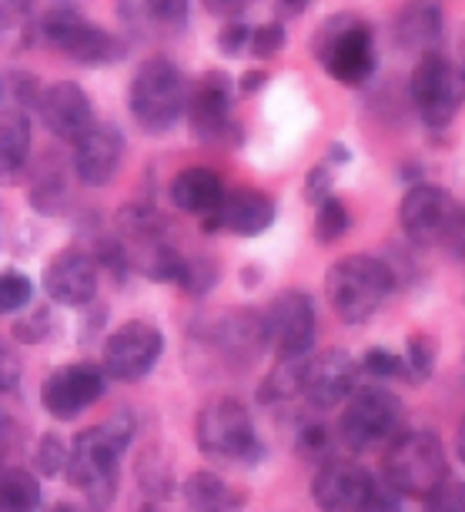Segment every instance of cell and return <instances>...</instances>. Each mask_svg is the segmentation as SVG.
<instances>
[{"instance_id":"obj_50","label":"cell","mask_w":465,"mask_h":512,"mask_svg":"<svg viewBox=\"0 0 465 512\" xmlns=\"http://www.w3.org/2000/svg\"><path fill=\"white\" fill-rule=\"evenodd\" d=\"M7 425H0V469H4V456H7Z\"/></svg>"},{"instance_id":"obj_25","label":"cell","mask_w":465,"mask_h":512,"mask_svg":"<svg viewBox=\"0 0 465 512\" xmlns=\"http://www.w3.org/2000/svg\"><path fill=\"white\" fill-rule=\"evenodd\" d=\"M31 158V118L21 104L0 111V181L14 178Z\"/></svg>"},{"instance_id":"obj_31","label":"cell","mask_w":465,"mask_h":512,"mask_svg":"<svg viewBox=\"0 0 465 512\" xmlns=\"http://www.w3.org/2000/svg\"><path fill=\"white\" fill-rule=\"evenodd\" d=\"M432 369H435V342L422 332L409 335L405 355H402V379L409 385H422V382H429Z\"/></svg>"},{"instance_id":"obj_39","label":"cell","mask_w":465,"mask_h":512,"mask_svg":"<svg viewBox=\"0 0 465 512\" xmlns=\"http://www.w3.org/2000/svg\"><path fill=\"white\" fill-rule=\"evenodd\" d=\"M215 262L211 258H198V262H188V268H184V278H181V285L188 295H205L211 285H215Z\"/></svg>"},{"instance_id":"obj_15","label":"cell","mask_w":465,"mask_h":512,"mask_svg":"<svg viewBox=\"0 0 465 512\" xmlns=\"http://www.w3.org/2000/svg\"><path fill=\"white\" fill-rule=\"evenodd\" d=\"M375 489V479L358 459L332 456L318 466L312 479V499L322 512H362Z\"/></svg>"},{"instance_id":"obj_36","label":"cell","mask_w":465,"mask_h":512,"mask_svg":"<svg viewBox=\"0 0 465 512\" xmlns=\"http://www.w3.org/2000/svg\"><path fill=\"white\" fill-rule=\"evenodd\" d=\"M422 512H465V482L445 479L432 496H425Z\"/></svg>"},{"instance_id":"obj_13","label":"cell","mask_w":465,"mask_h":512,"mask_svg":"<svg viewBox=\"0 0 465 512\" xmlns=\"http://www.w3.org/2000/svg\"><path fill=\"white\" fill-rule=\"evenodd\" d=\"M104 379H108V375L94 362L61 365V369H54L41 382L44 412L57 422H74L77 415L87 412L104 395V385H108Z\"/></svg>"},{"instance_id":"obj_38","label":"cell","mask_w":465,"mask_h":512,"mask_svg":"<svg viewBox=\"0 0 465 512\" xmlns=\"http://www.w3.org/2000/svg\"><path fill=\"white\" fill-rule=\"evenodd\" d=\"M288 44V34H285V27L282 24H261L251 31V41H248V54H255V57H275L282 47Z\"/></svg>"},{"instance_id":"obj_23","label":"cell","mask_w":465,"mask_h":512,"mask_svg":"<svg viewBox=\"0 0 465 512\" xmlns=\"http://www.w3.org/2000/svg\"><path fill=\"white\" fill-rule=\"evenodd\" d=\"M171 205L195 218H211L225 201V185L211 168H184L171 178Z\"/></svg>"},{"instance_id":"obj_17","label":"cell","mask_w":465,"mask_h":512,"mask_svg":"<svg viewBox=\"0 0 465 512\" xmlns=\"http://www.w3.org/2000/svg\"><path fill=\"white\" fill-rule=\"evenodd\" d=\"M452 198L445 195L442 188L425 185V181H415L405 191L402 205H399V225L402 235L415 241V245H432V241H442L445 225L452 218Z\"/></svg>"},{"instance_id":"obj_5","label":"cell","mask_w":465,"mask_h":512,"mask_svg":"<svg viewBox=\"0 0 465 512\" xmlns=\"http://www.w3.org/2000/svg\"><path fill=\"white\" fill-rule=\"evenodd\" d=\"M315 57L345 88H362L375 74V37L372 27L355 14H335L318 27Z\"/></svg>"},{"instance_id":"obj_34","label":"cell","mask_w":465,"mask_h":512,"mask_svg":"<svg viewBox=\"0 0 465 512\" xmlns=\"http://www.w3.org/2000/svg\"><path fill=\"white\" fill-rule=\"evenodd\" d=\"M34 282L21 272H4L0 275V315H17L21 308L31 305Z\"/></svg>"},{"instance_id":"obj_21","label":"cell","mask_w":465,"mask_h":512,"mask_svg":"<svg viewBox=\"0 0 465 512\" xmlns=\"http://www.w3.org/2000/svg\"><path fill=\"white\" fill-rule=\"evenodd\" d=\"M278 208L265 191H255V188H241V191H225V201L221 208L215 211L211 218H205V228H221V231H231V235H241V238H255L261 231L271 228L275 221Z\"/></svg>"},{"instance_id":"obj_14","label":"cell","mask_w":465,"mask_h":512,"mask_svg":"<svg viewBox=\"0 0 465 512\" xmlns=\"http://www.w3.org/2000/svg\"><path fill=\"white\" fill-rule=\"evenodd\" d=\"M358 362L345 349H328L308 355L302 362V389L298 399H305L312 409H335L358 389Z\"/></svg>"},{"instance_id":"obj_41","label":"cell","mask_w":465,"mask_h":512,"mask_svg":"<svg viewBox=\"0 0 465 512\" xmlns=\"http://www.w3.org/2000/svg\"><path fill=\"white\" fill-rule=\"evenodd\" d=\"M51 315L44 312V308H37V312H31L27 318H21V322H14V338L24 345H34V342H44L47 335H51Z\"/></svg>"},{"instance_id":"obj_27","label":"cell","mask_w":465,"mask_h":512,"mask_svg":"<svg viewBox=\"0 0 465 512\" xmlns=\"http://www.w3.org/2000/svg\"><path fill=\"white\" fill-rule=\"evenodd\" d=\"M41 482L31 469H0V512H41Z\"/></svg>"},{"instance_id":"obj_28","label":"cell","mask_w":465,"mask_h":512,"mask_svg":"<svg viewBox=\"0 0 465 512\" xmlns=\"http://www.w3.org/2000/svg\"><path fill=\"white\" fill-rule=\"evenodd\" d=\"M335 432L332 425H325L322 419H298L292 432V449L302 462H318L335 456Z\"/></svg>"},{"instance_id":"obj_43","label":"cell","mask_w":465,"mask_h":512,"mask_svg":"<svg viewBox=\"0 0 465 512\" xmlns=\"http://www.w3.org/2000/svg\"><path fill=\"white\" fill-rule=\"evenodd\" d=\"M442 245L452 251L459 262H465V208H455L449 225H445V235H442Z\"/></svg>"},{"instance_id":"obj_3","label":"cell","mask_w":465,"mask_h":512,"mask_svg":"<svg viewBox=\"0 0 465 512\" xmlns=\"http://www.w3.org/2000/svg\"><path fill=\"white\" fill-rule=\"evenodd\" d=\"M385 486L402 499H425L449 479L442 439L429 429H409L395 436L382 459Z\"/></svg>"},{"instance_id":"obj_30","label":"cell","mask_w":465,"mask_h":512,"mask_svg":"<svg viewBox=\"0 0 465 512\" xmlns=\"http://www.w3.org/2000/svg\"><path fill=\"white\" fill-rule=\"evenodd\" d=\"M302 362L305 359H288V362H278L275 372L261 382L258 389V399L265 405H282V402H292L298 399V389H302Z\"/></svg>"},{"instance_id":"obj_2","label":"cell","mask_w":465,"mask_h":512,"mask_svg":"<svg viewBox=\"0 0 465 512\" xmlns=\"http://www.w3.org/2000/svg\"><path fill=\"white\" fill-rule=\"evenodd\" d=\"M392 288V268L375 255H345L325 275L328 305L345 325H365L385 305Z\"/></svg>"},{"instance_id":"obj_42","label":"cell","mask_w":465,"mask_h":512,"mask_svg":"<svg viewBox=\"0 0 465 512\" xmlns=\"http://www.w3.org/2000/svg\"><path fill=\"white\" fill-rule=\"evenodd\" d=\"M248 41H251L248 24H228L225 31L218 34V51L228 57H241V54H248Z\"/></svg>"},{"instance_id":"obj_6","label":"cell","mask_w":465,"mask_h":512,"mask_svg":"<svg viewBox=\"0 0 465 512\" xmlns=\"http://www.w3.org/2000/svg\"><path fill=\"white\" fill-rule=\"evenodd\" d=\"M402 429V402L399 395L382 389V385H365L355 389L345 399L342 419H338V442L362 456V452H375L399 436Z\"/></svg>"},{"instance_id":"obj_45","label":"cell","mask_w":465,"mask_h":512,"mask_svg":"<svg viewBox=\"0 0 465 512\" xmlns=\"http://www.w3.org/2000/svg\"><path fill=\"white\" fill-rule=\"evenodd\" d=\"M362 512H405V509H402V496H399V492H392L389 486L382 489L379 482H375L372 496H368Z\"/></svg>"},{"instance_id":"obj_24","label":"cell","mask_w":465,"mask_h":512,"mask_svg":"<svg viewBox=\"0 0 465 512\" xmlns=\"http://www.w3.org/2000/svg\"><path fill=\"white\" fill-rule=\"evenodd\" d=\"M118 11L144 34L168 37L188 24V0H118Z\"/></svg>"},{"instance_id":"obj_29","label":"cell","mask_w":465,"mask_h":512,"mask_svg":"<svg viewBox=\"0 0 465 512\" xmlns=\"http://www.w3.org/2000/svg\"><path fill=\"white\" fill-rule=\"evenodd\" d=\"M138 482H141L144 496H151L154 502L168 499L174 492V466L161 452V446L144 449V456L138 459Z\"/></svg>"},{"instance_id":"obj_53","label":"cell","mask_w":465,"mask_h":512,"mask_svg":"<svg viewBox=\"0 0 465 512\" xmlns=\"http://www.w3.org/2000/svg\"><path fill=\"white\" fill-rule=\"evenodd\" d=\"M0 94H4V88H0Z\"/></svg>"},{"instance_id":"obj_22","label":"cell","mask_w":465,"mask_h":512,"mask_svg":"<svg viewBox=\"0 0 465 512\" xmlns=\"http://www.w3.org/2000/svg\"><path fill=\"white\" fill-rule=\"evenodd\" d=\"M442 0H405L395 14L392 24V41L402 54H429L442 41Z\"/></svg>"},{"instance_id":"obj_47","label":"cell","mask_w":465,"mask_h":512,"mask_svg":"<svg viewBox=\"0 0 465 512\" xmlns=\"http://www.w3.org/2000/svg\"><path fill=\"white\" fill-rule=\"evenodd\" d=\"M265 81H268L265 71H248L245 77H241V91H245V94L261 91V88H265Z\"/></svg>"},{"instance_id":"obj_12","label":"cell","mask_w":465,"mask_h":512,"mask_svg":"<svg viewBox=\"0 0 465 512\" xmlns=\"http://www.w3.org/2000/svg\"><path fill=\"white\" fill-rule=\"evenodd\" d=\"M261 318H265L268 349L278 355V362L308 359L312 355L318 335V315L308 292H298V288L282 292L261 312Z\"/></svg>"},{"instance_id":"obj_26","label":"cell","mask_w":465,"mask_h":512,"mask_svg":"<svg viewBox=\"0 0 465 512\" xmlns=\"http://www.w3.org/2000/svg\"><path fill=\"white\" fill-rule=\"evenodd\" d=\"M184 506L188 512H235L241 509V496L215 472H191L184 479Z\"/></svg>"},{"instance_id":"obj_4","label":"cell","mask_w":465,"mask_h":512,"mask_svg":"<svg viewBox=\"0 0 465 512\" xmlns=\"http://www.w3.org/2000/svg\"><path fill=\"white\" fill-rule=\"evenodd\" d=\"M195 442L208 459L225 466H251L265 456L251 412L238 399H215L198 412Z\"/></svg>"},{"instance_id":"obj_40","label":"cell","mask_w":465,"mask_h":512,"mask_svg":"<svg viewBox=\"0 0 465 512\" xmlns=\"http://www.w3.org/2000/svg\"><path fill=\"white\" fill-rule=\"evenodd\" d=\"M21 375H24L21 355L14 352V345L0 342V399H4V395H11V392H17V385H21Z\"/></svg>"},{"instance_id":"obj_51","label":"cell","mask_w":465,"mask_h":512,"mask_svg":"<svg viewBox=\"0 0 465 512\" xmlns=\"http://www.w3.org/2000/svg\"><path fill=\"white\" fill-rule=\"evenodd\" d=\"M47 512H81V509L71 506V502H57V506H54V509H47Z\"/></svg>"},{"instance_id":"obj_1","label":"cell","mask_w":465,"mask_h":512,"mask_svg":"<svg viewBox=\"0 0 465 512\" xmlns=\"http://www.w3.org/2000/svg\"><path fill=\"white\" fill-rule=\"evenodd\" d=\"M138 419L131 412H114L91 429H81L67 442V482L81 492L91 509H108L118 496L121 459L128 452Z\"/></svg>"},{"instance_id":"obj_33","label":"cell","mask_w":465,"mask_h":512,"mask_svg":"<svg viewBox=\"0 0 465 512\" xmlns=\"http://www.w3.org/2000/svg\"><path fill=\"white\" fill-rule=\"evenodd\" d=\"M34 469L41 472L44 479H54L61 476L67 469V442L57 436V432H44L37 439V449H34Z\"/></svg>"},{"instance_id":"obj_18","label":"cell","mask_w":465,"mask_h":512,"mask_svg":"<svg viewBox=\"0 0 465 512\" xmlns=\"http://www.w3.org/2000/svg\"><path fill=\"white\" fill-rule=\"evenodd\" d=\"M37 111H41L44 128L61 141H77L94 124L91 98L81 84L54 81L37 94Z\"/></svg>"},{"instance_id":"obj_7","label":"cell","mask_w":465,"mask_h":512,"mask_svg":"<svg viewBox=\"0 0 465 512\" xmlns=\"http://www.w3.org/2000/svg\"><path fill=\"white\" fill-rule=\"evenodd\" d=\"M131 118L138 121V128L148 134L171 131L188 104V91H184V77L168 57H151L138 67L131 81Z\"/></svg>"},{"instance_id":"obj_44","label":"cell","mask_w":465,"mask_h":512,"mask_svg":"<svg viewBox=\"0 0 465 512\" xmlns=\"http://www.w3.org/2000/svg\"><path fill=\"white\" fill-rule=\"evenodd\" d=\"M305 198L312 201L315 208L332 198V171H328L325 164L312 168V175H308V181H305Z\"/></svg>"},{"instance_id":"obj_9","label":"cell","mask_w":465,"mask_h":512,"mask_svg":"<svg viewBox=\"0 0 465 512\" xmlns=\"http://www.w3.org/2000/svg\"><path fill=\"white\" fill-rule=\"evenodd\" d=\"M37 37H41L44 47L84 67H104L124 57V44L118 37L71 11V7H57V11L44 14L41 24H37Z\"/></svg>"},{"instance_id":"obj_8","label":"cell","mask_w":465,"mask_h":512,"mask_svg":"<svg viewBox=\"0 0 465 512\" xmlns=\"http://www.w3.org/2000/svg\"><path fill=\"white\" fill-rule=\"evenodd\" d=\"M198 345L211 352L221 369L245 372L258 362V355L268 349L265 318L251 308H225V312L201 318L195 325Z\"/></svg>"},{"instance_id":"obj_46","label":"cell","mask_w":465,"mask_h":512,"mask_svg":"<svg viewBox=\"0 0 465 512\" xmlns=\"http://www.w3.org/2000/svg\"><path fill=\"white\" fill-rule=\"evenodd\" d=\"M248 4H251V0H205L208 11H211V14H218V17H231V14L245 11Z\"/></svg>"},{"instance_id":"obj_32","label":"cell","mask_w":465,"mask_h":512,"mask_svg":"<svg viewBox=\"0 0 465 512\" xmlns=\"http://www.w3.org/2000/svg\"><path fill=\"white\" fill-rule=\"evenodd\" d=\"M352 225V215H348V208L342 205L338 198H328L318 205V215H315V238L318 245H332L338 241Z\"/></svg>"},{"instance_id":"obj_49","label":"cell","mask_w":465,"mask_h":512,"mask_svg":"<svg viewBox=\"0 0 465 512\" xmlns=\"http://www.w3.org/2000/svg\"><path fill=\"white\" fill-rule=\"evenodd\" d=\"M282 4H285V7H288V11H292V14H298V11H305V7L312 4V0H282Z\"/></svg>"},{"instance_id":"obj_10","label":"cell","mask_w":465,"mask_h":512,"mask_svg":"<svg viewBox=\"0 0 465 512\" xmlns=\"http://www.w3.org/2000/svg\"><path fill=\"white\" fill-rule=\"evenodd\" d=\"M409 98L432 131H442L465 104V64L442 54H422L409 81Z\"/></svg>"},{"instance_id":"obj_37","label":"cell","mask_w":465,"mask_h":512,"mask_svg":"<svg viewBox=\"0 0 465 512\" xmlns=\"http://www.w3.org/2000/svg\"><path fill=\"white\" fill-rule=\"evenodd\" d=\"M34 208H41L44 215H54L64 205V178L61 175H37L31 191Z\"/></svg>"},{"instance_id":"obj_48","label":"cell","mask_w":465,"mask_h":512,"mask_svg":"<svg viewBox=\"0 0 465 512\" xmlns=\"http://www.w3.org/2000/svg\"><path fill=\"white\" fill-rule=\"evenodd\" d=\"M455 452H459V459L465 462V415L459 419V432H455Z\"/></svg>"},{"instance_id":"obj_11","label":"cell","mask_w":465,"mask_h":512,"mask_svg":"<svg viewBox=\"0 0 465 512\" xmlns=\"http://www.w3.org/2000/svg\"><path fill=\"white\" fill-rule=\"evenodd\" d=\"M161 352H164L161 328L154 322H144V318H131V322L118 325L104 338L101 369L114 382L134 385L148 379L151 369L161 359Z\"/></svg>"},{"instance_id":"obj_20","label":"cell","mask_w":465,"mask_h":512,"mask_svg":"<svg viewBox=\"0 0 465 512\" xmlns=\"http://www.w3.org/2000/svg\"><path fill=\"white\" fill-rule=\"evenodd\" d=\"M231 101H235L231 77L221 74V71H208L195 84V91L188 94V104H184L191 134L201 141L225 138L228 124H231Z\"/></svg>"},{"instance_id":"obj_35","label":"cell","mask_w":465,"mask_h":512,"mask_svg":"<svg viewBox=\"0 0 465 512\" xmlns=\"http://www.w3.org/2000/svg\"><path fill=\"white\" fill-rule=\"evenodd\" d=\"M358 369L365 375L379 382H392V379H402V355H395L389 349H368L365 359L358 362Z\"/></svg>"},{"instance_id":"obj_52","label":"cell","mask_w":465,"mask_h":512,"mask_svg":"<svg viewBox=\"0 0 465 512\" xmlns=\"http://www.w3.org/2000/svg\"><path fill=\"white\" fill-rule=\"evenodd\" d=\"M141 512H158V509H154V506H148V509H141Z\"/></svg>"},{"instance_id":"obj_19","label":"cell","mask_w":465,"mask_h":512,"mask_svg":"<svg viewBox=\"0 0 465 512\" xmlns=\"http://www.w3.org/2000/svg\"><path fill=\"white\" fill-rule=\"evenodd\" d=\"M124 138L114 124H91L74 141V175L87 188H104L121 171Z\"/></svg>"},{"instance_id":"obj_16","label":"cell","mask_w":465,"mask_h":512,"mask_svg":"<svg viewBox=\"0 0 465 512\" xmlns=\"http://www.w3.org/2000/svg\"><path fill=\"white\" fill-rule=\"evenodd\" d=\"M98 272L101 262L91 251L81 248H67L61 255H54L44 268V295L54 305L64 308H84L94 302L98 295Z\"/></svg>"}]
</instances>
